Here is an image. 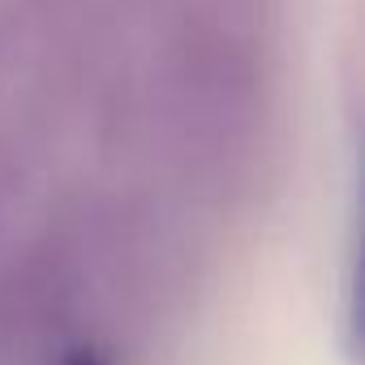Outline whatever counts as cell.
<instances>
[{"label":"cell","instance_id":"1","mask_svg":"<svg viewBox=\"0 0 365 365\" xmlns=\"http://www.w3.org/2000/svg\"><path fill=\"white\" fill-rule=\"evenodd\" d=\"M133 18L176 159L207 180L245 176L275 120L284 0H133Z\"/></svg>","mask_w":365,"mask_h":365},{"label":"cell","instance_id":"2","mask_svg":"<svg viewBox=\"0 0 365 365\" xmlns=\"http://www.w3.org/2000/svg\"><path fill=\"white\" fill-rule=\"evenodd\" d=\"M65 365H112L103 352H95V348H82V352H73V356H65Z\"/></svg>","mask_w":365,"mask_h":365}]
</instances>
